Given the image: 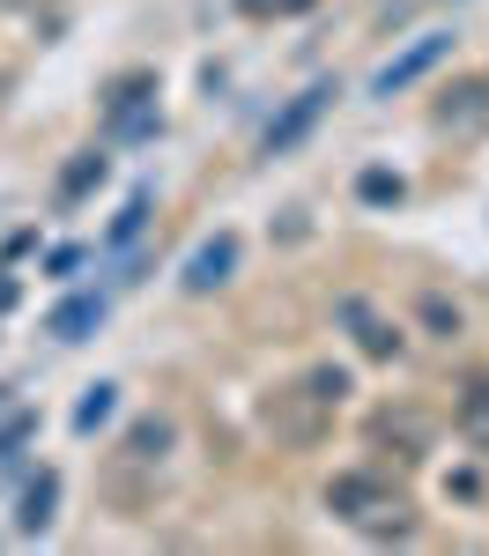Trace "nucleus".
I'll return each mask as SVG.
<instances>
[{"mask_svg":"<svg viewBox=\"0 0 489 556\" xmlns=\"http://www.w3.org/2000/svg\"><path fill=\"white\" fill-rule=\"evenodd\" d=\"M52 505H60V475H38V482L23 490V505H15V527H23V534H44V527H52Z\"/></svg>","mask_w":489,"mask_h":556,"instance_id":"9b49d317","label":"nucleus"},{"mask_svg":"<svg viewBox=\"0 0 489 556\" xmlns=\"http://www.w3.org/2000/svg\"><path fill=\"white\" fill-rule=\"evenodd\" d=\"M260 424L274 430V445H289V453H311V445L326 438V424H334V393H326V386L305 371L297 386H282V393H274V401L260 408Z\"/></svg>","mask_w":489,"mask_h":556,"instance_id":"f03ea898","label":"nucleus"},{"mask_svg":"<svg viewBox=\"0 0 489 556\" xmlns=\"http://www.w3.org/2000/svg\"><path fill=\"white\" fill-rule=\"evenodd\" d=\"M44 267H52V275H75V267H82V245H60V253L44 260Z\"/></svg>","mask_w":489,"mask_h":556,"instance_id":"6ab92c4d","label":"nucleus"},{"mask_svg":"<svg viewBox=\"0 0 489 556\" xmlns=\"http://www.w3.org/2000/svg\"><path fill=\"white\" fill-rule=\"evenodd\" d=\"M452 424H460L467 445L489 453V371H467V379H460V393H452Z\"/></svg>","mask_w":489,"mask_h":556,"instance_id":"423d86ee","label":"nucleus"},{"mask_svg":"<svg viewBox=\"0 0 489 556\" xmlns=\"http://www.w3.org/2000/svg\"><path fill=\"white\" fill-rule=\"evenodd\" d=\"M8 304H15V282H8V275H0V312H8Z\"/></svg>","mask_w":489,"mask_h":556,"instance_id":"aec40b11","label":"nucleus"},{"mask_svg":"<svg viewBox=\"0 0 489 556\" xmlns=\"http://www.w3.org/2000/svg\"><path fill=\"white\" fill-rule=\"evenodd\" d=\"M363 201H400V178H386V172H363Z\"/></svg>","mask_w":489,"mask_h":556,"instance_id":"a211bd4d","label":"nucleus"},{"mask_svg":"<svg viewBox=\"0 0 489 556\" xmlns=\"http://www.w3.org/2000/svg\"><path fill=\"white\" fill-rule=\"evenodd\" d=\"M371 438H378V445H408V460H415L430 430H423V416H408V408H400V416H394V408H386V416L371 424Z\"/></svg>","mask_w":489,"mask_h":556,"instance_id":"f8f14e48","label":"nucleus"},{"mask_svg":"<svg viewBox=\"0 0 489 556\" xmlns=\"http://www.w3.org/2000/svg\"><path fill=\"white\" fill-rule=\"evenodd\" d=\"M96 319H104V298H75V304L52 312V334L60 342H82V327H96Z\"/></svg>","mask_w":489,"mask_h":556,"instance_id":"ddd939ff","label":"nucleus"},{"mask_svg":"<svg viewBox=\"0 0 489 556\" xmlns=\"http://www.w3.org/2000/svg\"><path fill=\"white\" fill-rule=\"evenodd\" d=\"M164 453H171V424L149 416V424L127 430V445H119V475H156V468H164Z\"/></svg>","mask_w":489,"mask_h":556,"instance_id":"39448f33","label":"nucleus"},{"mask_svg":"<svg viewBox=\"0 0 489 556\" xmlns=\"http://www.w3.org/2000/svg\"><path fill=\"white\" fill-rule=\"evenodd\" d=\"M489 119V83H460L438 104V127H482Z\"/></svg>","mask_w":489,"mask_h":556,"instance_id":"9d476101","label":"nucleus"},{"mask_svg":"<svg viewBox=\"0 0 489 556\" xmlns=\"http://www.w3.org/2000/svg\"><path fill=\"white\" fill-rule=\"evenodd\" d=\"M445 52H452V38H415L408 45V52H400V60H386V67H378V97H400V89H415L423 83V75H430V67H438Z\"/></svg>","mask_w":489,"mask_h":556,"instance_id":"7ed1b4c3","label":"nucleus"},{"mask_svg":"<svg viewBox=\"0 0 489 556\" xmlns=\"http://www.w3.org/2000/svg\"><path fill=\"white\" fill-rule=\"evenodd\" d=\"M112 408H119V386H89V393H82V408H75V430L112 424Z\"/></svg>","mask_w":489,"mask_h":556,"instance_id":"4468645a","label":"nucleus"},{"mask_svg":"<svg viewBox=\"0 0 489 556\" xmlns=\"http://www.w3.org/2000/svg\"><path fill=\"white\" fill-rule=\"evenodd\" d=\"M149 97H156L149 75H127V83L112 89V134H149L156 127V104H149Z\"/></svg>","mask_w":489,"mask_h":556,"instance_id":"0eeeda50","label":"nucleus"},{"mask_svg":"<svg viewBox=\"0 0 489 556\" xmlns=\"http://www.w3.org/2000/svg\"><path fill=\"white\" fill-rule=\"evenodd\" d=\"M326 505L349 519L356 534H371V542H400V534H415L408 497H400V490H386L378 475H334V482H326Z\"/></svg>","mask_w":489,"mask_h":556,"instance_id":"f257e3e1","label":"nucleus"},{"mask_svg":"<svg viewBox=\"0 0 489 556\" xmlns=\"http://www.w3.org/2000/svg\"><path fill=\"white\" fill-rule=\"evenodd\" d=\"M423 319H430L438 334H460V312H452V304H445V298H423Z\"/></svg>","mask_w":489,"mask_h":556,"instance_id":"f3484780","label":"nucleus"},{"mask_svg":"<svg viewBox=\"0 0 489 556\" xmlns=\"http://www.w3.org/2000/svg\"><path fill=\"white\" fill-rule=\"evenodd\" d=\"M96 178H104V156H82V164H67L60 193H82V186H96Z\"/></svg>","mask_w":489,"mask_h":556,"instance_id":"dca6fc26","label":"nucleus"},{"mask_svg":"<svg viewBox=\"0 0 489 556\" xmlns=\"http://www.w3.org/2000/svg\"><path fill=\"white\" fill-rule=\"evenodd\" d=\"M230 267H237V238L222 230V238H208L201 253L185 260V290H193V298H201V290H222V282H230Z\"/></svg>","mask_w":489,"mask_h":556,"instance_id":"6e6552de","label":"nucleus"},{"mask_svg":"<svg viewBox=\"0 0 489 556\" xmlns=\"http://www.w3.org/2000/svg\"><path fill=\"white\" fill-rule=\"evenodd\" d=\"M334 312H342V319L356 327V342H363V356H394V349H400V334H394V327H386V319H378V312H371L363 298H342Z\"/></svg>","mask_w":489,"mask_h":556,"instance_id":"1a4fd4ad","label":"nucleus"},{"mask_svg":"<svg viewBox=\"0 0 489 556\" xmlns=\"http://www.w3.org/2000/svg\"><path fill=\"white\" fill-rule=\"evenodd\" d=\"M326 104H334V83H311L305 97H297V104H289V112H282L274 127H267V156H282V149H297V141L311 134V119H319Z\"/></svg>","mask_w":489,"mask_h":556,"instance_id":"20e7f679","label":"nucleus"},{"mask_svg":"<svg viewBox=\"0 0 489 556\" xmlns=\"http://www.w3.org/2000/svg\"><path fill=\"white\" fill-rule=\"evenodd\" d=\"M141 223H149V193H133V201H127V215L112 223V245H127V238L141 230Z\"/></svg>","mask_w":489,"mask_h":556,"instance_id":"2eb2a0df","label":"nucleus"}]
</instances>
